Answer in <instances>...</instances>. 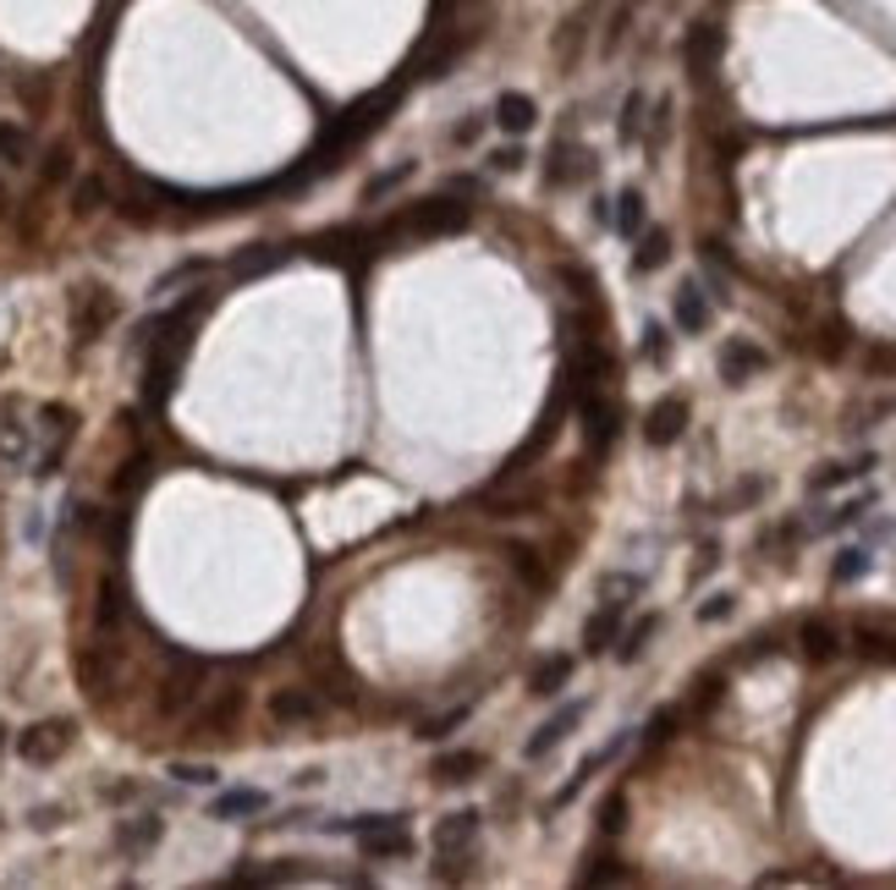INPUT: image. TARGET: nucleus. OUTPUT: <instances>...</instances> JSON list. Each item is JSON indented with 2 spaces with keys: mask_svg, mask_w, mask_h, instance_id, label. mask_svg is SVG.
<instances>
[{
  "mask_svg": "<svg viewBox=\"0 0 896 890\" xmlns=\"http://www.w3.org/2000/svg\"><path fill=\"white\" fill-rule=\"evenodd\" d=\"M467 204H451V198H430V204H419V209H408V215H396L391 226H385V237H456V231H467Z\"/></svg>",
  "mask_w": 896,
  "mask_h": 890,
  "instance_id": "obj_1",
  "label": "nucleus"
},
{
  "mask_svg": "<svg viewBox=\"0 0 896 890\" xmlns=\"http://www.w3.org/2000/svg\"><path fill=\"white\" fill-rule=\"evenodd\" d=\"M66 747H72V721H39V726H28V732L17 737V758L33 764V769H44V764H55Z\"/></svg>",
  "mask_w": 896,
  "mask_h": 890,
  "instance_id": "obj_2",
  "label": "nucleus"
},
{
  "mask_svg": "<svg viewBox=\"0 0 896 890\" xmlns=\"http://www.w3.org/2000/svg\"><path fill=\"white\" fill-rule=\"evenodd\" d=\"M111 319H116V297L105 292V287H78V292H72V330H78L83 346H89Z\"/></svg>",
  "mask_w": 896,
  "mask_h": 890,
  "instance_id": "obj_3",
  "label": "nucleus"
},
{
  "mask_svg": "<svg viewBox=\"0 0 896 890\" xmlns=\"http://www.w3.org/2000/svg\"><path fill=\"white\" fill-rule=\"evenodd\" d=\"M478 814L473 808H456V814H446V819H435V830H430V847H435V858H467L473 852V841H478Z\"/></svg>",
  "mask_w": 896,
  "mask_h": 890,
  "instance_id": "obj_4",
  "label": "nucleus"
},
{
  "mask_svg": "<svg viewBox=\"0 0 896 890\" xmlns=\"http://www.w3.org/2000/svg\"><path fill=\"white\" fill-rule=\"evenodd\" d=\"M573 402H578V413H584V435H589V445H595V451H610V441H616V418H621L616 396H605L595 385V391H578Z\"/></svg>",
  "mask_w": 896,
  "mask_h": 890,
  "instance_id": "obj_5",
  "label": "nucleus"
},
{
  "mask_svg": "<svg viewBox=\"0 0 896 890\" xmlns=\"http://www.w3.org/2000/svg\"><path fill=\"white\" fill-rule=\"evenodd\" d=\"M270 721L287 732H302V726H319L325 721V704L308 693V687H276V698H270Z\"/></svg>",
  "mask_w": 896,
  "mask_h": 890,
  "instance_id": "obj_6",
  "label": "nucleus"
},
{
  "mask_svg": "<svg viewBox=\"0 0 896 890\" xmlns=\"http://www.w3.org/2000/svg\"><path fill=\"white\" fill-rule=\"evenodd\" d=\"M688 435V396H660L655 407H649V418H643V441L649 445H677Z\"/></svg>",
  "mask_w": 896,
  "mask_h": 890,
  "instance_id": "obj_7",
  "label": "nucleus"
},
{
  "mask_svg": "<svg viewBox=\"0 0 896 890\" xmlns=\"http://www.w3.org/2000/svg\"><path fill=\"white\" fill-rule=\"evenodd\" d=\"M584 715H589V698H573V704H562V710H556V715H550V721H545V726L534 732V737L523 742V758H545V753H550L556 742H567L573 732H578V721H584Z\"/></svg>",
  "mask_w": 896,
  "mask_h": 890,
  "instance_id": "obj_8",
  "label": "nucleus"
},
{
  "mask_svg": "<svg viewBox=\"0 0 896 890\" xmlns=\"http://www.w3.org/2000/svg\"><path fill=\"white\" fill-rule=\"evenodd\" d=\"M797 643H803V660H814V665H831V660L842 654V627H836L831 615H803V627H797Z\"/></svg>",
  "mask_w": 896,
  "mask_h": 890,
  "instance_id": "obj_9",
  "label": "nucleus"
},
{
  "mask_svg": "<svg viewBox=\"0 0 896 890\" xmlns=\"http://www.w3.org/2000/svg\"><path fill=\"white\" fill-rule=\"evenodd\" d=\"M770 369V352L764 346H753V341H727L721 346V380L727 385H748L753 374H764Z\"/></svg>",
  "mask_w": 896,
  "mask_h": 890,
  "instance_id": "obj_10",
  "label": "nucleus"
},
{
  "mask_svg": "<svg viewBox=\"0 0 896 890\" xmlns=\"http://www.w3.org/2000/svg\"><path fill=\"white\" fill-rule=\"evenodd\" d=\"M621 615H627V599H605L595 615L584 621V649H589V654H605V649L621 638Z\"/></svg>",
  "mask_w": 896,
  "mask_h": 890,
  "instance_id": "obj_11",
  "label": "nucleus"
},
{
  "mask_svg": "<svg viewBox=\"0 0 896 890\" xmlns=\"http://www.w3.org/2000/svg\"><path fill=\"white\" fill-rule=\"evenodd\" d=\"M159 836H165V819L159 814H138V819L116 825V852L122 858H144L150 847H159Z\"/></svg>",
  "mask_w": 896,
  "mask_h": 890,
  "instance_id": "obj_12",
  "label": "nucleus"
},
{
  "mask_svg": "<svg viewBox=\"0 0 896 890\" xmlns=\"http://www.w3.org/2000/svg\"><path fill=\"white\" fill-rule=\"evenodd\" d=\"M621 747H627V732H621V737H610L605 747H599V753H589V758H584V764L573 769V780H567V786H562L556 797H550V808H567V803H573V797H578V791H584V786L595 780V775L605 769V764H610V758H616V753H621Z\"/></svg>",
  "mask_w": 896,
  "mask_h": 890,
  "instance_id": "obj_13",
  "label": "nucleus"
},
{
  "mask_svg": "<svg viewBox=\"0 0 896 890\" xmlns=\"http://www.w3.org/2000/svg\"><path fill=\"white\" fill-rule=\"evenodd\" d=\"M573 671H578L573 654H545V660L528 671V693H534V698H556V693L573 682Z\"/></svg>",
  "mask_w": 896,
  "mask_h": 890,
  "instance_id": "obj_14",
  "label": "nucleus"
},
{
  "mask_svg": "<svg viewBox=\"0 0 896 890\" xmlns=\"http://www.w3.org/2000/svg\"><path fill=\"white\" fill-rule=\"evenodd\" d=\"M495 127L512 133V138H523V133L539 127V105H534L528 94H501V100H495Z\"/></svg>",
  "mask_w": 896,
  "mask_h": 890,
  "instance_id": "obj_15",
  "label": "nucleus"
},
{
  "mask_svg": "<svg viewBox=\"0 0 896 890\" xmlns=\"http://www.w3.org/2000/svg\"><path fill=\"white\" fill-rule=\"evenodd\" d=\"M270 808V791H259V786H237V791H220L215 803H209V814L215 819H254V814H265Z\"/></svg>",
  "mask_w": 896,
  "mask_h": 890,
  "instance_id": "obj_16",
  "label": "nucleus"
},
{
  "mask_svg": "<svg viewBox=\"0 0 896 890\" xmlns=\"http://www.w3.org/2000/svg\"><path fill=\"white\" fill-rule=\"evenodd\" d=\"M715 61H721V28H715V22H699V28L688 33V72H693V77H710Z\"/></svg>",
  "mask_w": 896,
  "mask_h": 890,
  "instance_id": "obj_17",
  "label": "nucleus"
},
{
  "mask_svg": "<svg viewBox=\"0 0 896 890\" xmlns=\"http://www.w3.org/2000/svg\"><path fill=\"white\" fill-rule=\"evenodd\" d=\"M430 775H435L441 786H467V780H478V775H484V753H473V747H456V753H441Z\"/></svg>",
  "mask_w": 896,
  "mask_h": 890,
  "instance_id": "obj_18",
  "label": "nucleus"
},
{
  "mask_svg": "<svg viewBox=\"0 0 896 890\" xmlns=\"http://www.w3.org/2000/svg\"><path fill=\"white\" fill-rule=\"evenodd\" d=\"M237 721H243V687H226V693L198 715V737H204V732H209V737H226Z\"/></svg>",
  "mask_w": 896,
  "mask_h": 890,
  "instance_id": "obj_19",
  "label": "nucleus"
},
{
  "mask_svg": "<svg viewBox=\"0 0 896 890\" xmlns=\"http://www.w3.org/2000/svg\"><path fill=\"white\" fill-rule=\"evenodd\" d=\"M853 638H858V654H864V660H896V632L886 621L864 615V621L853 627Z\"/></svg>",
  "mask_w": 896,
  "mask_h": 890,
  "instance_id": "obj_20",
  "label": "nucleus"
},
{
  "mask_svg": "<svg viewBox=\"0 0 896 890\" xmlns=\"http://www.w3.org/2000/svg\"><path fill=\"white\" fill-rule=\"evenodd\" d=\"M875 467V456H853V462H831V467H820V473H809V489L814 495H825V489H836V484H853V478H864Z\"/></svg>",
  "mask_w": 896,
  "mask_h": 890,
  "instance_id": "obj_21",
  "label": "nucleus"
},
{
  "mask_svg": "<svg viewBox=\"0 0 896 890\" xmlns=\"http://www.w3.org/2000/svg\"><path fill=\"white\" fill-rule=\"evenodd\" d=\"M677 324L688 330V335H704L710 330V302H704V292L688 281V287H677Z\"/></svg>",
  "mask_w": 896,
  "mask_h": 890,
  "instance_id": "obj_22",
  "label": "nucleus"
},
{
  "mask_svg": "<svg viewBox=\"0 0 896 890\" xmlns=\"http://www.w3.org/2000/svg\"><path fill=\"white\" fill-rule=\"evenodd\" d=\"M671 259V237L655 226V231H638V253H632V276H649Z\"/></svg>",
  "mask_w": 896,
  "mask_h": 890,
  "instance_id": "obj_23",
  "label": "nucleus"
},
{
  "mask_svg": "<svg viewBox=\"0 0 896 890\" xmlns=\"http://www.w3.org/2000/svg\"><path fill=\"white\" fill-rule=\"evenodd\" d=\"M655 632H660V615H655V610H649V615H638V621L616 638V660H621V665H632V660L649 649V638H655Z\"/></svg>",
  "mask_w": 896,
  "mask_h": 890,
  "instance_id": "obj_24",
  "label": "nucleus"
},
{
  "mask_svg": "<svg viewBox=\"0 0 896 890\" xmlns=\"http://www.w3.org/2000/svg\"><path fill=\"white\" fill-rule=\"evenodd\" d=\"M506 561H512V572H517L528 589H550V572H545V561H539L534 545H506Z\"/></svg>",
  "mask_w": 896,
  "mask_h": 890,
  "instance_id": "obj_25",
  "label": "nucleus"
},
{
  "mask_svg": "<svg viewBox=\"0 0 896 890\" xmlns=\"http://www.w3.org/2000/svg\"><path fill=\"white\" fill-rule=\"evenodd\" d=\"M198 693H204V687H198V671L171 676V682H165V693H159V715H182V710H187Z\"/></svg>",
  "mask_w": 896,
  "mask_h": 890,
  "instance_id": "obj_26",
  "label": "nucleus"
},
{
  "mask_svg": "<svg viewBox=\"0 0 896 890\" xmlns=\"http://www.w3.org/2000/svg\"><path fill=\"white\" fill-rule=\"evenodd\" d=\"M869 567H875V556H869L864 545H853V550H842V556L831 561V583H836V589H847V583H858Z\"/></svg>",
  "mask_w": 896,
  "mask_h": 890,
  "instance_id": "obj_27",
  "label": "nucleus"
},
{
  "mask_svg": "<svg viewBox=\"0 0 896 890\" xmlns=\"http://www.w3.org/2000/svg\"><path fill=\"white\" fill-rule=\"evenodd\" d=\"M413 176V159H396L391 170H380V176H369V187H363V204H385L402 182Z\"/></svg>",
  "mask_w": 896,
  "mask_h": 890,
  "instance_id": "obj_28",
  "label": "nucleus"
},
{
  "mask_svg": "<svg viewBox=\"0 0 896 890\" xmlns=\"http://www.w3.org/2000/svg\"><path fill=\"white\" fill-rule=\"evenodd\" d=\"M473 721V704H456V710H446V715H435V721H419V732L413 737L419 742H446L456 726H467Z\"/></svg>",
  "mask_w": 896,
  "mask_h": 890,
  "instance_id": "obj_29",
  "label": "nucleus"
},
{
  "mask_svg": "<svg viewBox=\"0 0 896 890\" xmlns=\"http://www.w3.org/2000/svg\"><path fill=\"white\" fill-rule=\"evenodd\" d=\"M28 154H33V144H28V127H17V122H0V165L22 170V165H28Z\"/></svg>",
  "mask_w": 896,
  "mask_h": 890,
  "instance_id": "obj_30",
  "label": "nucleus"
},
{
  "mask_svg": "<svg viewBox=\"0 0 896 890\" xmlns=\"http://www.w3.org/2000/svg\"><path fill=\"white\" fill-rule=\"evenodd\" d=\"M287 259H292L287 248H270V242H259L254 253H237V265H231V270H237V276H265V270H276V265H287Z\"/></svg>",
  "mask_w": 896,
  "mask_h": 890,
  "instance_id": "obj_31",
  "label": "nucleus"
},
{
  "mask_svg": "<svg viewBox=\"0 0 896 890\" xmlns=\"http://www.w3.org/2000/svg\"><path fill=\"white\" fill-rule=\"evenodd\" d=\"M616 231H621V237H638V231H643V193H638V187H627V193L616 198Z\"/></svg>",
  "mask_w": 896,
  "mask_h": 890,
  "instance_id": "obj_32",
  "label": "nucleus"
},
{
  "mask_svg": "<svg viewBox=\"0 0 896 890\" xmlns=\"http://www.w3.org/2000/svg\"><path fill=\"white\" fill-rule=\"evenodd\" d=\"M0 456H6L11 467H22V462H28V430H22V424H11V418L0 424Z\"/></svg>",
  "mask_w": 896,
  "mask_h": 890,
  "instance_id": "obj_33",
  "label": "nucleus"
},
{
  "mask_svg": "<svg viewBox=\"0 0 896 890\" xmlns=\"http://www.w3.org/2000/svg\"><path fill=\"white\" fill-rule=\"evenodd\" d=\"M578 880H584V886H621V880H632V875L621 869V858H595Z\"/></svg>",
  "mask_w": 896,
  "mask_h": 890,
  "instance_id": "obj_34",
  "label": "nucleus"
},
{
  "mask_svg": "<svg viewBox=\"0 0 896 890\" xmlns=\"http://www.w3.org/2000/svg\"><path fill=\"white\" fill-rule=\"evenodd\" d=\"M621 830H627V797L610 791L605 808H599V836H621Z\"/></svg>",
  "mask_w": 896,
  "mask_h": 890,
  "instance_id": "obj_35",
  "label": "nucleus"
},
{
  "mask_svg": "<svg viewBox=\"0 0 896 890\" xmlns=\"http://www.w3.org/2000/svg\"><path fill=\"white\" fill-rule=\"evenodd\" d=\"M643 105H649V100H643V94L632 89V94H627V105H621V127H616V133H621V144H638V122H643Z\"/></svg>",
  "mask_w": 896,
  "mask_h": 890,
  "instance_id": "obj_36",
  "label": "nucleus"
},
{
  "mask_svg": "<svg viewBox=\"0 0 896 890\" xmlns=\"http://www.w3.org/2000/svg\"><path fill=\"white\" fill-rule=\"evenodd\" d=\"M732 610H738V593L721 589V593H710V599L699 604V621H704V627H715V621H727Z\"/></svg>",
  "mask_w": 896,
  "mask_h": 890,
  "instance_id": "obj_37",
  "label": "nucleus"
},
{
  "mask_svg": "<svg viewBox=\"0 0 896 890\" xmlns=\"http://www.w3.org/2000/svg\"><path fill=\"white\" fill-rule=\"evenodd\" d=\"M528 165V154H523V144H501L490 148V170H501V176H512V170H523Z\"/></svg>",
  "mask_w": 896,
  "mask_h": 890,
  "instance_id": "obj_38",
  "label": "nucleus"
},
{
  "mask_svg": "<svg viewBox=\"0 0 896 890\" xmlns=\"http://www.w3.org/2000/svg\"><path fill=\"white\" fill-rule=\"evenodd\" d=\"M105 198H111V193H105V182H100V176H89V182L78 187V204H72V209H78V215H94V209H105Z\"/></svg>",
  "mask_w": 896,
  "mask_h": 890,
  "instance_id": "obj_39",
  "label": "nucleus"
},
{
  "mask_svg": "<svg viewBox=\"0 0 896 890\" xmlns=\"http://www.w3.org/2000/svg\"><path fill=\"white\" fill-rule=\"evenodd\" d=\"M171 775H176L182 786H215V780H220L215 764H171Z\"/></svg>",
  "mask_w": 896,
  "mask_h": 890,
  "instance_id": "obj_40",
  "label": "nucleus"
},
{
  "mask_svg": "<svg viewBox=\"0 0 896 890\" xmlns=\"http://www.w3.org/2000/svg\"><path fill=\"white\" fill-rule=\"evenodd\" d=\"M875 506V495H858V500H847V506H836L831 517H825V528H847V522H858L864 511Z\"/></svg>",
  "mask_w": 896,
  "mask_h": 890,
  "instance_id": "obj_41",
  "label": "nucleus"
},
{
  "mask_svg": "<svg viewBox=\"0 0 896 890\" xmlns=\"http://www.w3.org/2000/svg\"><path fill=\"white\" fill-rule=\"evenodd\" d=\"M643 358H649V363H666V358H671V335H666L660 324L643 330Z\"/></svg>",
  "mask_w": 896,
  "mask_h": 890,
  "instance_id": "obj_42",
  "label": "nucleus"
},
{
  "mask_svg": "<svg viewBox=\"0 0 896 890\" xmlns=\"http://www.w3.org/2000/svg\"><path fill=\"white\" fill-rule=\"evenodd\" d=\"M671 737H677V710H660V715L649 721L643 742H649V747H660V742H671Z\"/></svg>",
  "mask_w": 896,
  "mask_h": 890,
  "instance_id": "obj_43",
  "label": "nucleus"
},
{
  "mask_svg": "<svg viewBox=\"0 0 896 890\" xmlns=\"http://www.w3.org/2000/svg\"><path fill=\"white\" fill-rule=\"evenodd\" d=\"M193 276H204V259H187V265H176L171 276H159V281H154V297L171 292V287H182V281H193Z\"/></svg>",
  "mask_w": 896,
  "mask_h": 890,
  "instance_id": "obj_44",
  "label": "nucleus"
},
{
  "mask_svg": "<svg viewBox=\"0 0 896 890\" xmlns=\"http://www.w3.org/2000/svg\"><path fill=\"white\" fill-rule=\"evenodd\" d=\"M721 704V676L710 671V676H699V693H693V710L704 715V710H715Z\"/></svg>",
  "mask_w": 896,
  "mask_h": 890,
  "instance_id": "obj_45",
  "label": "nucleus"
},
{
  "mask_svg": "<svg viewBox=\"0 0 896 890\" xmlns=\"http://www.w3.org/2000/svg\"><path fill=\"white\" fill-rule=\"evenodd\" d=\"M478 138H484V116H467V122H456V127H451V144L456 148L478 144Z\"/></svg>",
  "mask_w": 896,
  "mask_h": 890,
  "instance_id": "obj_46",
  "label": "nucleus"
},
{
  "mask_svg": "<svg viewBox=\"0 0 896 890\" xmlns=\"http://www.w3.org/2000/svg\"><path fill=\"white\" fill-rule=\"evenodd\" d=\"M666 133H671V100H660L655 105V127H649V148L666 144Z\"/></svg>",
  "mask_w": 896,
  "mask_h": 890,
  "instance_id": "obj_47",
  "label": "nucleus"
},
{
  "mask_svg": "<svg viewBox=\"0 0 896 890\" xmlns=\"http://www.w3.org/2000/svg\"><path fill=\"white\" fill-rule=\"evenodd\" d=\"M66 170H72V154H66V148H50V154H44V182H61Z\"/></svg>",
  "mask_w": 896,
  "mask_h": 890,
  "instance_id": "obj_48",
  "label": "nucleus"
},
{
  "mask_svg": "<svg viewBox=\"0 0 896 890\" xmlns=\"http://www.w3.org/2000/svg\"><path fill=\"white\" fill-rule=\"evenodd\" d=\"M0 747H6V726H0Z\"/></svg>",
  "mask_w": 896,
  "mask_h": 890,
  "instance_id": "obj_49",
  "label": "nucleus"
}]
</instances>
